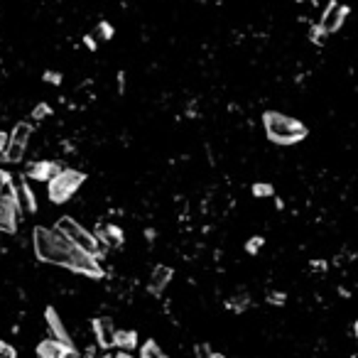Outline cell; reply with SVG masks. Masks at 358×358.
I'll use <instances>...</instances> for the list:
<instances>
[{
	"instance_id": "1",
	"label": "cell",
	"mask_w": 358,
	"mask_h": 358,
	"mask_svg": "<svg viewBox=\"0 0 358 358\" xmlns=\"http://www.w3.org/2000/svg\"><path fill=\"white\" fill-rule=\"evenodd\" d=\"M32 248L37 260L50 265H59V268H69L72 272L83 277H103V268H101L99 258L79 250L74 243L66 241L61 233H57L54 228L34 226L32 231Z\"/></svg>"
},
{
	"instance_id": "2",
	"label": "cell",
	"mask_w": 358,
	"mask_h": 358,
	"mask_svg": "<svg viewBox=\"0 0 358 358\" xmlns=\"http://www.w3.org/2000/svg\"><path fill=\"white\" fill-rule=\"evenodd\" d=\"M263 128L268 140L275 145H295L309 135L304 123H299L297 118L285 116V113H277V110L263 113Z\"/></svg>"
},
{
	"instance_id": "3",
	"label": "cell",
	"mask_w": 358,
	"mask_h": 358,
	"mask_svg": "<svg viewBox=\"0 0 358 358\" xmlns=\"http://www.w3.org/2000/svg\"><path fill=\"white\" fill-rule=\"evenodd\" d=\"M54 231L61 233L69 243H74L79 250L94 255V258H101V253H103V246L99 243V238H96L91 231H86V228H83L79 221H74L72 216H61V219H57Z\"/></svg>"
},
{
	"instance_id": "4",
	"label": "cell",
	"mask_w": 358,
	"mask_h": 358,
	"mask_svg": "<svg viewBox=\"0 0 358 358\" xmlns=\"http://www.w3.org/2000/svg\"><path fill=\"white\" fill-rule=\"evenodd\" d=\"M83 179H86V175H81V172L64 170V167H61L52 179H47V194H50V199L54 204H64V201H69V199L79 192Z\"/></svg>"
},
{
	"instance_id": "5",
	"label": "cell",
	"mask_w": 358,
	"mask_h": 358,
	"mask_svg": "<svg viewBox=\"0 0 358 358\" xmlns=\"http://www.w3.org/2000/svg\"><path fill=\"white\" fill-rule=\"evenodd\" d=\"M348 8L341 6V3H337V0H331L329 6H326L324 15H321V22H319V30L324 34H334L339 32V28H341L344 22H346L348 17Z\"/></svg>"
},
{
	"instance_id": "6",
	"label": "cell",
	"mask_w": 358,
	"mask_h": 358,
	"mask_svg": "<svg viewBox=\"0 0 358 358\" xmlns=\"http://www.w3.org/2000/svg\"><path fill=\"white\" fill-rule=\"evenodd\" d=\"M44 324H47V329H50V337L54 339V341L64 344V346H69V348H77V346H74V339L69 337V329L64 326V319H61L59 312H57L54 307L44 309Z\"/></svg>"
},
{
	"instance_id": "7",
	"label": "cell",
	"mask_w": 358,
	"mask_h": 358,
	"mask_svg": "<svg viewBox=\"0 0 358 358\" xmlns=\"http://www.w3.org/2000/svg\"><path fill=\"white\" fill-rule=\"evenodd\" d=\"M37 356L39 358H81L77 348L64 346V344L54 341V339H44V341H39Z\"/></svg>"
},
{
	"instance_id": "8",
	"label": "cell",
	"mask_w": 358,
	"mask_h": 358,
	"mask_svg": "<svg viewBox=\"0 0 358 358\" xmlns=\"http://www.w3.org/2000/svg\"><path fill=\"white\" fill-rule=\"evenodd\" d=\"M59 170H61V167L54 165V162L37 160V162H30V165H25V170H22V177H25V179H32V182H44V179H52V177H54Z\"/></svg>"
},
{
	"instance_id": "9",
	"label": "cell",
	"mask_w": 358,
	"mask_h": 358,
	"mask_svg": "<svg viewBox=\"0 0 358 358\" xmlns=\"http://www.w3.org/2000/svg\"><path fill=\"white\" fill-rule=\"evenodd\" d=\"M94 334H96V341H99L101 348H110L113 341H116V326H113V319H110V317H96Z\"/></svg>"
},
{
	"instance_id": "10",
	"label": "cell",
	"mask_w": 358,
	"mask_h": 358,
	"mask_svg": "<svg viewBox=\"0 0 358 358\" xmlns=\"http://www.w3.org/2000/svg\"><path fill=\"white\" fill-rule=\"evenodd\" d=\"M15 189H17V201H20L22 214H34V211H37V199H34L32 187H30V179L20 177V182H15Z\"/></svg>"
},
{
	"instance_id": "11",
	"label": "cell",
	"mask_w": 358,
	"mask_h": 358,
	"mask_svg": "<svg viewBox=\"0 0 358 358\" xmlns=\"http://www.w3.org/2000/svg\"><path fill=\"white\" fill-rule=\"evenodd\" d=\"M17 223H20V211L0 197V231L6 233H17Z\"/></svg>"
},
{
	"instance_id": "12",
	"label": "cell",
	"mask_w": 358,
	"mask_h": 358,
	"mask_svg": "<svg viewBox=\"0 0 358 358\" xmlns=\"http://www.w3.org/2000/svg\"><path fill=\"white\" fill-rule=\"evenodd\" d=\"M172 275H175L172 268H167V265H157V268L152 270V277H150V282H148V290L152 295H162V290L170 285Z\"/></svg>"
},
{
	"instance_id": "13",
	"label": "cell",
	"mask_w": 358,
	"mask_h": 358,
	"mask_svg": "<svg viewBox=\"0 0 358 358\" xmlns=\"http://www.w3.org/2000/svg\"><path fill=\"white\" fill-rule=\"evenodd\" d=\"M32 132H34L32 123H17V126L12 128L10 135H8V140L15 145H22V148H28V140L32 138Z\"/></svg>"
},
{
	"instance_id": "14",
	"label": "cell",
	"mask_w": 358,
	"mask_h": 358,
	"mask_svg": "<svg viewBox=\"0 0 358 358\" xmlns=\"http://www.w3.org/2000/svg\"><path fill=\"white\" fill-rule=\"evenodd\" d=\"M113 346H118L121 351H130V348L138 346V334H135V331H116Z\"/></svg>"
},
{
	"instance_id": "15",
	"label": "cell",
	"mask_w": 358,
	"mask_h": 358,
	"mask_svg": "<svg viewBox=\"0 0 358 358\" xmlns=\"http://www.w3.org/2000/svg\"><path fill=\"white\" fill-rule=\"evenodd\" d=\"M22 157H25V148L8 140L6 150H3V160H6L8 165H17V162H22Z\"/></svg>"
},
{
	"instance_id": "16",
	"label": "cell",
	"mask_w": 358,
	"mask_h": 358,
	"mask_svg": "<svg viewBox=\"0 0 358 358\" xmlns=\"http://www.w3.org/2000/svg\"><path fill=\"white\" fill-rule=\"evenodd\" d=\"M140 358H170V356H167V353L157 346V341L150 339V341H145L143 348H140Z\"/></svg>"
},
{
	"instance_id": "17",
	"label": "cell",
	"mask_w": 358,
	"mask_h": 358,
	"mask_svg": "<svg viewBox=\"0 0 358 358\" xmlns=\"http://www.w3.org/2000/svg\"><path fill=\"white\" fill-rule=\"evenodd\" d=\"M50 116H52V106L37 103L32 108V121H44V118H50Z\"/></svg>"
},
{
	"instance_id": "18",
	"label": "cell",
	"mask_w": 358,
	"mask_h": 358,
	"mask_svg": "<svg viewBox=\"0 0 358 358\" xmlns=\"http://www.w3.org/2000/svg\"><path fill=\"white\" fill-rule=\"evenodd\" d=\"M253 194H255V197L268 199V197H272V194H275V189H272V184H253Z\"/></svg>"
},
{
	"instance_id": "19",
	"label": "cell",
	"mask_w": 358,
	"mask_h": 358,
	"mask_svg": "<svg viewBox=\"0 0 358 358\" xmlns=\"http://www.w3.org/2000/svg\"><path fill=\"white\" fill-rule=\"evenodd\" d=\"M194 353H197V358H216V353L209 348V344H197Z\"/></svg>"
},
{
	"instance_id": "20",
	"label": "cell",
	"mask_w": 358,
	"mask_h": 358,
	"mask_svg": "<svg viewBox=\"0 0 358 358\" xmlns=\"http://www.w3.org/2000/svg\"><path fill=\"white\" fill-rule=\"evenodd\" d=\"M0 358H17L15 348H12L10 344L3 341V339H0Z\"/></svg>"
},
{
	"instance_id": "21",
	"label": "cell",
	"mask_w": 358,
	"mask_h": 358,
	"mask_svg": "<svg viewBox=\"0 0 358 358\" xmlns=\"http://www.w3.org/2000/svg\"><path fill=\"white\" fill-rule=\"evenodd\" d=\"M99 37L101 39H110V37H113V28H110L108 22H101V25H99Z\"/></svg>"
},
{
	"instance_id": "22",
	"label": "cell",
	"mask_w": 358,
	"mask_h": 358,
	"mask_svg": "<svg viewBox=\"0 0 358 358\" xmlns=\"http://www.w3.org/2000/svg\"><path fill=\"white\" fill-rule=\"evenodd\" d=\"M270 304H285V295H277V292H272L270 295Z\"/></svg>"
},
{
	"instance_id": "23",
	"label": "cell",
	"mask_w": 358,
	"mask_h": 358,
	"mask_svg": "<svg viewBox=\"0 0 358 358\" xmlns=\"http://www.w3.org/2000/svg\"><path fill=\"white\" fill-rule=\"evenodd\" d=\"M258 246H263V238H253V241L248 243V250H250V253H255V250H258Z\"/></svg>"
},
{
	"instance_id": "24",
	"label": "cell",
	"mask_w": 358,
	"mask_h": 358,
	"mask_svg": "<svg viewBox=\"0 0 358 358\" xmlns=\"http://www.w3.org/2000/svg\"><path fill=\"white\" fill-rule=\"evenodd\" d=\"M8 179H10V175H8V172H3L0 170V192H3V187H6V182Z\"/></svg>"
},
{
	"instance_id": "25",
	"label": "cell",
	"mask_w": 358,
	"mask_h": 358,
	"mask_svg": "<svg viewBox=\"0 0 358 358\" xmlns=\"http://www.w3.org/2000/svg\"><path fill=\"white\" fill-rule=\"evenodd\" d=\"M6 145H8V135H6V132H0V152L6 150Z\"/></svg>"
},
{
	"instance_id": "26",
	"label": "cell",
	"mask_w": 358,
	"mask_h": 358,
	"mask_svg": "<svg viewBox=\"0 0 358 358\" xmlns=\"http://www.w3.org/2000/svg\"><path fill=\"white\" fill-rule=\"evenodd\" d=\"M83 42H86L88 50H96V39H94V37H86V39H83Z\"/></svg>"
},
{
	"instance_id": "27",
	"label": "cell",
	"mask_w": 358,
	"mask_h": 358,
	"mask_svg": "<svg viewBox=\"0 0 358 358\" xmlns=\"http://www.w3.org/2000/svg\"><path fill=\"white\" fill-rule=\"evenodd\" d=\"M113 358H138V356H130V353H128V351H121V353H118V356H113Z\"/></svg>"
},
{
	"instance_id": "28",
	"label": "cell",
	"mask_w": 358,
	"mask_h": 358,
	"mask_svg": "<svg viewBox=\"0 0 358 358\" xmlns=\"http://www.w3.org/2000/svg\"><path fill=\"white\" fill-rule=\"evenodd\" d=\"M216 358H226V356H216Z\"/></svg>"
}]
</instances>
